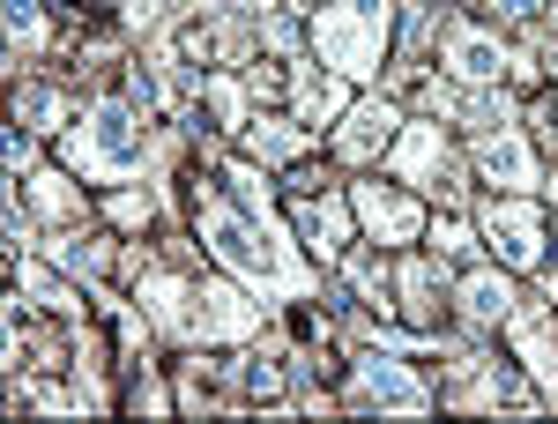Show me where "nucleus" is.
Masks as SVG:
<instances>
[{
  "label": "nucleus",
  "instance_id": "nucleus-1",
  "mask_svg": "<svg viewBox=\"0 0 558 424\" xmlns=\"http://www.w3.org/2000/svg\"><path fill=\"white\" fill-rule=\"evenodd\" d=\"M186 202H194V223H202L209 261H216V268H231L254 298H313V291H320V276L299 261V246L276 239L268 223H254V216L223 194L216 171H194V179H186Z\"/></svg>",
  "mask_w": 558,
  "mask_h": 424
},
{
  "label": "nucleus",
  "instance_id": "nucleus-2",
  "mask_svg": "<svg viewBox=\"0 0 558 424\" xmlns=\"http://www.w3.org/2000/svg\"><path fill=\"white\" fill-rule=\"evenodd\" d=\"M60 157L83 171V179H97V186H128V179H142V165H149V112L134 105V97H89L83 120L60 134Z\"/></svg>",
  "mask_w": 558,
  "mask_h": 424
},
{
  "label": "nucleus",
  "instance_id": "nucleus-3",
  "mask_svg": "<svg viewBox=\"0 0 558 424\" xmlns=\"http://www.w3.org/2000/svg\"><path fill=\"white\" fill-rule=\"evenodd\" d=\"M387 31H395V0H320L313 8V52L343 83H373L387 68Z\"/></svg>",
  "mask_w": 558,
  "mask_h": 424
},
{
  "label": "nucleus",
  "instance_id": "nucleus-4",
  "mask_svg": "<svg viewBox=\"0 0 558 424\" xmlns=\"http://www.w3.org/2000/svg\"><path fill=\"white\" fill-rule=\"evenodd\" d=\"M343 410H387V417H432L439 395H432L410 365H395V350H357L350 358V387Z\"/></svg>",
  "mask_w": 558,
  "mask_h": 424
},
{
  "label": "nucleus",
  "instance_id": "nucleus-5",
  "mask_svg": "<svg viewBox=\"0 0 558 424\" xmlns=\"http://www.w3.org/2000/svg\"><path fill=\"white\" fill-rule=\"evenodd\" d=\"M439 60H447V75L462 89H484V83H507V75H536L529 60H521L514 45L499 38V31H484V23H447V38H439Z\"/></svg>",
  "mask_w": 558,
  "mask_h": 424
},
{
  "label": "nucleus",
  "instance_id": "nucleus-6",
  "mask_svg": "<svg viewBox=\"0 0 558 424\" xmlns=\"http://www.w3.org/2000/svg\"><path fill=\"white\" fill-rule=\"evenodd\" d=\"M476 231H484V246L507 261L514 276H536L544 268V209L529 202V194H492V202H476Z\"/></svg>",
  "mask_w": 558,
  "mask_h": 424
},
{
  "label": "nucleus",
  "instance_id": "nucleus-7",
  "mask_svg": "<svg viewBox=\"0 0 558 424\" xmlns=\"http://www.w3.org/2000/svg\"><path fill=\"white\" fill-rule=\"evenodd\" d=\"M387 165H395V179H402V186H425V194H447V202H462V165H454V149H447L439 120H410V128L395 134Z\"/></svg>",
  "mask_w": 558,
  "mask_h": 424
},
{
  "label": "nucleus",
  "instance_id": "nucleus-8",
  "mask_svg": "<svg viewBox=\"0 0 558 424\" xmlns=\"http://www.w3.org/2000/svg\"><path fill=\"white\" fill-rule=\"evenodd\" d=\"M260 336V305L231 283H194V305H186V342H246Z\"/></svg>",
  "mask_w": 558,
  "mask_h": 424
},
{
  "label": "nucleus",
  "instance_id": "nucleus-9",
  "mask_svg": "<svg viewBox=\"0 0 558 424\" xmlns=\"http://www.w3.org/2000/svg\"><path fill=\"white\" fill-rule=\"evenodd\" d=\"M402 128H410V120H402L395 97H357L343 120H336V157H343V165H373V157L395 149V134H402Z\"/></svg>",
  "mask_w": 558,
  "mask_h": 424
},
{
  "label": "nucleus",
  "instance_id": "nucleus-10",
  "mask_svg": "<svg viewBox=\"0 0 558 424\" xmlns=\"http://www.w3.org/2000/svg\"><path fill=\"white\" fill-rule=\"evenodd\" d=\"M470 165L484 186H507V194H529V186H544V165H536V149H529V134L521 128H492L470 142Z\"/></svg>",
  "mask_w": 558,
  "mask_h": 424
},
{
  "label": "nucleus",
  "instance_id": "nucleus-11",
  "mask_svg": "<svg viewBox=\"0 0 558 424\" xmlns=\"http://www.w3.org/2000/svg\"><path fill=\"white\" fill-rule=\"evenodd\" d=\"M507 342H514L521 373L544 387V402H558V320L544 313V305H521V298H514V313H507Z\"/></svg>",
  "mask_w": 558,
  "mask_h": 424
},
{
  "label": "nucleus",
  "instance_id": "nucleus-12",
  "mask_svg": "<svg viewBox=\"0 0 558 424\" xmlns=\"http://www.w3.org/2000/svg\"><path fill=\"white\" fill-rule=\"evenodd\" d=\"M291 223H299V239L320 261H343L350 246H357V209H350V194H299V202H291Z\"/></svg>",
  "mask_w": 558,
  "mask_h": 424
},
{
  "label": "nucleus",
  "instance_id": "nucleus-13",
  "mask_svg": "<svg viewBox=\"0 0 558 424\" xmlns=\"http://www.w3.org/2000/svg\"><path fill=\"white\" fill-rule=\"evenodd\" d=\"M395 305H402L417 328L439 336V313L454 305V291H447V261L439 254H402V268H395Z\"/></svg>",
  "mask_w": 558,
  "mask_h": 424
},
{
  "label": "nucleus",
  "instance_id": "nucleus-14",
  "mask_svg": "<svg viewBox=\"0 0 558 424\" xmlns=\"http://www.w3.org/2000/svg\"><path fill=\"white\" fill-rule=\"evenodd\" d=\"M350 209L365 223V239H380V246H410L425 231V209L402 186H350Z\"/></svg>",
  "mask_w": 558,
  "mask_h": 424
},
{
  "label": "nucleus",
  "instance_id": "nucleus-15",
  "mask_svg": "<svg viewBox=\"0 0 558 424\" xmlns=\"http://www.w3.org/2000/svg\"><path fill=\"white\" fill-rule=\"evenodd\" d=\"M291 112H299V128H336L350 112V83L336 75V68H305V60H291Z\"/></svg>",
  "mask_w": 558,
  "mask_h": 424
},
{
  "label": "nucleus",
  "instance_id": "nucleus-16",
  "mask_svg": "<svg viewBox=\"0 0 558 424\" xmlns=\"http://www.w3.org/2000/svg\"><path fill=\"white\" fill-rule=\"evenodd\" d=\"M514 268H499V261H484L470 268L462 283H454V305L470 313V328H507V313H514Z\"/></svg>",
  "mask_w": 558,
  "mask_h": 424
},
{
  "label": "nucleus",
  "instance_id": "nucleus-17",
  "mask_svg": "<svg viewBox=\"0 0 558 424\" xmlns=\"http://www.w3.org/2000/svg\"><path fill=\"white\" fill-rule=\"evenodd\" d=\"M239 149L254 157V165H299L305 149H313V128H299V120H246L239 128Z\"/></svg>",
  "mask_w": 558,
  "mask_h": 424
},
{
  "label": "nucleus",
  "instance_id": "nucleus-18",
  "mask_svg": "<svg viewBox=\"0 0 558 424\" xmlns=\"http://www.w3.org/2000/svg\"><path fill=\"white\" fill-rule=\"evenodd\" d=\"M15 186H23V202H31L45 223H75V216H83V194L68 186V171H60V165H38L31 179H15Z\"/></svg>",
  "mask_w": 558,
  "mask_h": 424
},
{
  "label": "nucleus",
  "instance_id": "nucleus-19",
  "mask_svg": "<svg viewBox=\"0 0 558 424\" xmlns=\"http://www.w3.org/2000/svg\"><path fill=\"white\" fill-rule=\"evenodd\" d=\"M343 283H350L357 305H380V320L395 313V268H387L373 246H350V254H343Z\"/></svg>",
  "mask_w": 558,
  "mask_h": 424
},
{
  "label": "nucleus",
  "instance_id": "nucleus-20",
  "mask_svg": "<svg viewBox=\"0 0 558 424\" xmlns=\"http://www.w3.org/2000/svg\"><path fill=\"white\" fill-rule=\"evenodd\" d=\"M15 128H31V134H68L75 120H68V97L52 83H23L15 89Z\"/></svg>",
  "mask_w": 558,
  "mask_h": 424
},
{
  "label": "nucleus",
  "instance_id": "nucleus-21",
  "mask_svg": "<svg viewBox=\"0 0 558 424\" xmlns=\"http://www.w3.org/2000/svg\"><path fill=\"white\" fill-rule=\"evenodd\" d=\"M202 97H209L216 128L239 134L246 120H254V89H246V75H202Z\"/></svg>",
  "mask_w": 558,
  "mask_h": 424
},
{
  "label": "nucleus",
  "instance_id": "nucleus-22",
  "mask_svg": "<svg viewBox=\"0 0 558 424\" xmlns=\"http://www.w3.org/2000/svg\"><path fill=\"white\" fill-rule=\"evenodd\" d=\"M45 254L60 261L68 276H83V283H97V276H105V268L120 261V254H112V239H75V231H60V239H52Z\"/></svg>",
  "mask_w": 558,
  "mask_h": 424
},
{
  "label": "nucleus",
  "instance_id": "nucleus-23",
  "mask_svg": "<svg viewBox=\"0 0 558 424\" xmlns=\"http://www.w3.org/2000/svg\"><path fill=\"white\" fill-rule=\"evenodd\" d=\"M254 31H260V45H268L276 60H291V52L313 38V23H305L299 8H268V15H254Z\"/></svg>",
  "mask_w": 558,
  "mask_h": 424
},
{
  "label": "nucleus",
  "instance_id": "nucleus-24",
  "mask_svg": "<svg viewBox=\"0 0 558 424\" xmlns=\"http://www.w3.org/2000/svg\"><path fill=\"white\" fill-rule=\"evenodd\" d=\"M105 216H112L120 231H142V223H157V216H165V202H157L149 186H112V194H105Z\"/></svg>",
  "mask_w": 558,
  "mask_h": 424
},
{
  "label": "nucleus",
  "instance_id": "nucleus-25",
  "mask_svg": "<svg viewBox=\"0 0 558 424\" xmlns=\"http://www.w3.org/2000/svg\"><path fill=\"white\" fill-rule=\"evenodd\" d=\"M462 120H470L476 134H492V128H514V97H507L499 83H484V89H470V97H462Z\"/></svg>",
  "mask_w": 558,
  "mask_h": 424
},
{
  "label": "nucleus",
  "instance_id": "nucleus-26",
  "mask_svg": "<svg viewBox=\"0 0 558 424\" xmlns=\"http://www.w3.org/2000/svg\"><path fill=\"white\" fill-rule=\"evenodd\" d=\"M45 38H52L45 0H8V52H38Z\"/></svg>",
  "mask_w": 558,
  "mask_h": 424
},
{
  "label": "nucleus",
  "instance_id": "nucleus-27",
  "mask_svg": "<svg viewBox=\"0 0 558 424\" xmlns=\"http://www.w3.org/2000/svg\"><path fill=\"white\" fill-rule=\"evenodd\" d=\"M425 239H432V254H439V261H462V254H476V239H484V231H476L470 216H432Z\"/></svg>",
  "mask_w": 558,
  "mask_h": 424
},
{
  "label": "nucleus",
  "instance_id": "nucleus-28",
  "mask_svg": "<svg viewBox=\"0 0 558 424\" xmlns=\"http://www.w3.org/2000/svg\"><path fill=\"white\" fill-rule=\"evenodd\" d=\"M128 410H149V417H165V410H179V402H172V395H165V387H157V373L142 365V380L128 387Z\"/></svg>",
  "mask_w": 558,
  "mask_h": 424
},
{
  "label": "nucleus",
  "instance_id": "nucleus-29",
  "mask_svg": "<svg viewBox=\"0 0 558 424\" xmlns=\"http://www.w3.org/2000/svg\"><path fill=\"white\" fill-rule=\"evenodd\" d=\"M38 171V142H31V128L8 134V179H31Z\"/></svg>",
  "mask_w": 558,
  "mask_h": 424
},
{
  "label": "nucleus",
  "instance_id": "nucleus-30",
  "mask_svg": "<svg viewBox=\"0 0 558 424\" xmlns=\"http://www.w3.org/2000/svg\"><path fill=\"white\" fill-rule=\"evenodd\" d=\"M492 8H499V15H507V23H536V15H544V8H551V0H492Z\"/></svg>",
  "mask_w": 558,
  "mask_h": 424
},
{
  "label": "nucleus",
  "instance_id": "nucleus-31",
  "mask_svg": "<svg viewBox=\"0 0 558 424\" xmlns=\"http://www.w3.org/2000/svg\"><path fill=\"white\" fill-rule=\"evenodd\" d=\"M536 134H544V149L558 157V97H544V105H536Z\"/></svg>",
  "mask_w": 558,
  "mask_h": 424
},
{
  "label": "nucleus",
  "instance_id": "nucleus-32",
  "mask_svg": "<svg viewBox=\"0 0 558 424\" xmlns=\"http://www.w3.org/2000/svg\"><path fill=\"white\" fill-rule=\"evenodd\" d=\"M544 75H551V83H558V38L544 45Z\"/></svg>",
  "mask_w": 558,
  "mask_h": 424
},
{
  "label": "nucleus",
  "instance_id": "nucleus-33",
  "mask_svg": "<svg viewBox=\"0 0 558 424\" xmlns=\"http://www.w3.org/2000/svg\"><path fill=\"white\" fill-rule=\"evenodd\" d=\"M544 291H551V305H558V268H551V276H544Z\"/></svg>",
  "mask_w": 558,
  "mask_h": 424
},
{
  "label": "nucleus",
  "instance_id": "nucleus-34",
  "mask_svg": "<svg viewBox=\"0 0 558 424\" xmlns=\"http://www.w3.org/2000/svg\"><path fill=\"white\" fill-rule=\"evenodd\" d=\"M551 202H558V171H551Z\"/></svg>",
  "mask_w": 558,
  "mask_h": 424
},
{
  "label": "nucleus",
  "instance_id": "nucleus-35",
  "mask_svg": "<svg viewBox=\"0 0 558 424\" xmlns=\"http://www.w3.org/2000/svg\"><path fill=\"white\" fill-rule=\"evenodd\" d=\"M551 15H558V0H551Z\"/></svg>",
  "mask_w": 558,
  "mask_h": 424
}]
</instances>
